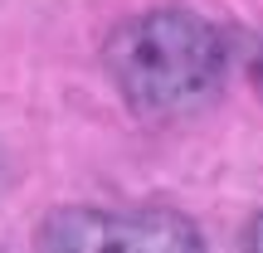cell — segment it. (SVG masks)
I'll use <instances>...</instances> for the list:
<instances>
[{
	"label": "cell",
	"mask_w": 263,
	"mask_h": 253,
	"mask_svg": "<svg viewBox=\"0 0 263 253\" xmlns=\"http://www.w3.org/2000/svg\"><path fill=\"white\" fill-rule=\"evenodd\" d=\"M103 64L137 117H180L224 88L229 44L205 15L185 5H156L107 34Z\"/></svg>",
	"instance_id": "1"
},
{
	"label": "cell",
	"mask_w": 263,
	"mask_h": 253,
	"mask_svg": "<svg viewBox=\"0 0 263 253\" xmlns=\"http://www.w3.org/2000/svg\"><path fill=\"white\" fill-rule=\"evenodd\" d=\"M39 253H205V234L180 209L64 205L39 219Z\"/></svg>",
	"instance_id": "2"
},
{
	"label": "cell",
	"mask_w": 263,
	"mask_h": 253,
	"mask_svg": "<svg viewBox=\"0 0 263 253\" xmlns=\"http://www.w3.org/2000/svg\"><path fill=\"white\" fill-rule=\"evenodd\" d=\"M244 253H263V215L249 219V229H244Z\"/></svg>",
	"instance_id": "3"
},
{
	"label": "cell",
	"mask_w": 263,
	"mask_h": 253,
	"mask_svg": "<svg viewBox=\"0 0 263 253\" xmlns=\"http://www.w3.org/2000/svg\"><path fill=\"white\" fill-rule=\"evenodd\" d=\"M249 78H254V88L263 93V44L254 49V59H249Z\"/></svg>",
	"instance_id": "4"
}]
</instances>
